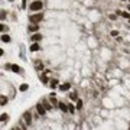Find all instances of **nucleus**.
Instances as JSON below:
<instances>
[{"instance_id":"obj_4","label":"nucleus","mask_w":130,"mask_h":130,"mask_svg":"<svg viewBox=\"0 0 130 130\" xmlns=\"http://www.w3.org/2000/svg\"><path fill=\"white\" fill-rule=\"evenodd\" d=\"M23 120H25V121H26V124L29 126V124L32 123V113H30V111H26V113L23 114Z\"/></svg>"},{"instance_id":"obj_18","label":"nucleus","mask_w":130,"mask_h":130,"mask_svg":"<svg viewBox=\"0 0 130 130\" xmlns=\"http://www.w3.org/2000/svg\"><path fill=\"white\" fill-rule=\"evenodd\" d=\"M7 119H9V117H7V114H6V113H3V114H2V121H7Z\"/></svg>"},{"instance_id":"obj_2","label":"nucleus","mask_w":130,"mask_h":130,"mask_svg":"<svg viewBox=\"0 0 130 130\" xmlns=\"http://www.w3.org/2000/svg\"><path fill=\"white\" fill-rule=\"evenodd\" d=\"M42 19H43V13H42V12H39V13H33V15L29 16V22H30V23H36V25L40 23Z\"/></svg>"},{"instance_id":"obj_13","label":"nucleus","mask_w":130,"mask_h":130,"mask_svg":"<svg viewBox=\"0 0 130 130\" xmlns=\"http://www.w3.org/2000/svg\"><path fill=\"white\" fill-rule=\"evenodd\" d=\"M52 88H57V85H58V79H51V84H49Z\"/></svg>"},{"instance_id":"obj_19","label":"nucleus","mask_w":130,"mask_h":130,"mask_svg":"<svg viewBox=\"0 0 130 130\" xmlns=\"http://www.w3.org/2000/svg\"><path fill=\"white\" fill-rule=\"evenodd\" d=\"M77 108H82V101H81V100L77 101Z\"/></svg>"},{"instance_id":"obj_16","label":"nucleus","mask_w":130,"mask_h":130,"mask_svg":"<svg viewBox=\"0 0 130 130\" xmlns=\"http://www.w3.org/2000/svg\"><path fill=\"white\" fill-rule=\"evenodd\" d=\"M19 90H20V91H26V90H28V84H22Z\"/></svg>"},{"instance_id":"obj_8","label":"nucleus","mask_w":130,"mask_h":130,"mask_svg":"<svg viewBox=\"0 0 130 130\" xmlns=\"http://www.w3.org/2000/svg\"><path fill=\"white\" fill-rule=\"evenodd\" d=\"M39 49H40L39 43H38V42H33V43H32V46H30V51H32V52H36V51H39Z\"/></svg>"},{"instance_id":"obj_21","label":"nucleus","mask_w":130,"mask_h":130,"mask_svg":"<svg viewBox=\"0 0 130 130\" xmlns=\"http://www.w3.org/2000/svg\"><path fill=\"white\" fill-rule=\"evenodd\" d=\"M68 108H69V111H71V113H74V107H72L71 104H69V107H68Z\"/></svg>"},{"instance_id":"obj_24","label":"nucleus","mask_w":130,"mask_h":130,"mask_svg":"<svg viewBox=\"0 0 130 130\" xmlns=\"http://www.w3.org/2000/svg\"><path fill=\"white\" fill-rule=\"evenodd\" d=\"M129 130H130V129H129Z\"/></svg>"},{"instance_id":"obj_17","label":"nucleus","mask_w":130,"mask_h":130,"mask_svg":"<svg viewBox=\"0 0 130 130\" xmlns=\"http://www.w3.org/2000/svg\"><path fill=\"white\" fill-rule=\"evenodd\" d=\"M2 40H3V42H9V40H10V38H9L7 35H3V36H2Z\"/></svg>"},{"instance_id":"obj_10","label":"nucleus","mask_w":130,"mask_h":130,"mask_svg":"<svg viewBox=\"0 0 130 130\" xmlns=\"http://www.w3.org/2000/svg\"><path fill=\"white\" fill-rule=\"evenodd\" d=\"M117 12V15H120V16H123V17H126V19H130V13H127V12H120V10H116Z\"/></svg>"},{"instance_id":"obj_22","label":"nucleus","mask_w":130,"mask_h":130,"mask_svg":"<svg viewBox=\"0 0 130 130\" xmlns=\"http://www.w3.org/2000/svg\"><path fill=\"white\" fill-rule=\"evenodd\" d=\"M15 130H22V129H19V127H17V129H15Z\"/></svg>"},{"instance_id":"obj_14","label":"nucleus","mask_w":130,"mask_h":130,"mask_svg":"<svg viewBox=\"0 0 130 130\" xmlns=\"http://www.w3.org/2000/svg\"><path fill=\"white\" fill-rule=\"evenodd\" d=\"M10 68H12L13 72H19L20 71V67H17V65H10Z\"/></svg>"},{"instance_id":"obj_5","label":"nucleus","mask_w":130,"mask_h":130,"mask_svg":"<svg viewBox=\"0 0 130 130\" xmlns=\"http://www.w3.org/2000/svg\"><path fill=\"white\" fill-rule=\"evenodd\" d=\"M28 29H29V32H38V29H39V25H36V23H32V25H29V26H28Z\"/></svg>"},{"instance_id":"obj_7","label":"nucleus","mask_w":130,"mask_h":130,"mask_svg":"<svg viewBox=\"0 0 130 130\" xmlns=\"http://www.w3.org/2000/svg\"><path fill=\"white\" fill-rule=\"evenodd\" d=\"M40 39H42V35H40V33L35 32V35H32V40H33V42H39Z\"/></svg>"},{"instance_id":"obj_6","label":"nucleus","mask_w":130,"mask_h":130,"mask_svg":"<svg viewBox=\"0 0 130 130\" xmlns=\"http://www.w3.org/2000/svg\"><path fill=\"white\" fill-rule=\"evenodd\" d=\"M69 87H71V84H69V82H65V84L59 85V90H61V91H68Z\"/></svg>"},{"instance_id":"obj_1","label":"nucleus","mask_w":130,"mask_h":130,"mask_svg":"<svg viewBox=\"0 0 130 130\" xmlns=\"http://www.w3.org/2000/svg\"><path fill=\"white\" fill-rule=\"evenodd\" d=\"M42 7H43L42 0H35V2H32V3L29 5V9H30L32 12H40Z\"/></svg>"},{"instance_id":"obj_23","label":"nucleus","mask_w":130,"mask_h":130,"mask_svg":"<svg viewBox=\"0 0 130 130\" xmlns=\"http://www.w3.org/2000/svg\"><path fill=\"white\" fill-rule=\"evenodd\" d=\"M129 23H130V22H129Z\"/></svg>"},{"instance_id":"obj_9","label":"nucleus","mask_w":130,"mask_h":130,"mask_svg":"<svg viewBox=\"0 0 130 130\" xmlns=\"http://www.w3.org/2000/svg\"><path fill=\"white\" fill-rule=\"evenodd\" d=\"M42 104H43V107H45L46 110H51V108H52V104H49L46 98H43V100H42Z\"/></svg>"},{"instance_id":"obj_20","label":"nucleus","mask_w":130,"mask_h":130,"mask_svg":"<svg viewBox=\"0 0 130 130\" xmlns=\"http://www.w3.org/2000/svg\"><path fill=\"white\" fill-rule=\"evenodd\" d=\"M110 35H111V36H117V35H119V32H117V30H111V32H110Z\"/></svg>"},{"instance_id":"obj_3","label":"nucleus","mask_w":130,"mask_h":130,"mask_svg":"<svg viewBox=\"0 0 130 130\" xmlns=\"http://www.w3.org/2000/svg\"><path fill=\"white\" fill-rule=\"evenodd\" d=\"M36 111H38V114H39V116H45L48 110H46L45 107H43V104H42V103H39V104H36Z\"/></svg>"},{"instance_id":"obj_11","label":"nucleus","mask_w":130,"mask_h":130,"mask_svg":"<svg viewBox=\"0 0 130 130\" xmlns=\"http://www.w3.org/2000/svg\"><path fill=\"white\" fill-rule=\"evenodd\" d=\"M6 104H7V98L5 96H2L0 97V106H6Z\"/></svg>"},{"instance_id":"obj_15","label":"nucleus","mask_w":130,"mask_h":130,"mask_svg":"<svg viewBox=\"0 0 130 130\" xmlns=\"http://www.w3.org/2000/svg\"><path fill=\"white\" fill-rule=\"evenodd\" d=\"M69 97H71V100H78V96H77V93H71V94H69Z\"/></svg>"},{"instance_id":"obj_12","label":"nucleus","mask_w":130,"mask_h":130,"mask_svg":"<svg viewBox=\"0 0 130 130\" xmlns=\"http://www.w3.org/2000/svg\"><path fill=\"white\" fill-rule=\"evenodd\" d=\"M58 107H59V108H61V110H62L64 113H65V111L68 110V107H67V104H64V103H58Z\"/></svg>"}]
</instances>
